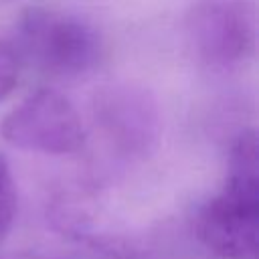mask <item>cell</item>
<instances>
[{
  "label": "cell",
  "mask_w": 259,
  "mask_h": 259,
  "mask_svg": "<svg viewBox=\"0 0 259 259\" xmlns=\"http://www.w3.org/2000/svg\"><path fill=\"white\" fill-rule=\"evenodd\" d=\"M259 148L253 130L231 146L223 190L194 217L196 239L221 259H255L259 235Z\"/></svg>",
  "instance_id": "obj_1"
},
{
  "label": "cell",
  "mask_w": 259,
  "mask_h": 259,
  "mask_svg": "<svg viewBox=\"0 0 259 259\" xmlns=\"http://www.w3.org/2000/svg\"><path fill=\"white\" fill-rule=\"evenodd\" d=\"M10 49L18 63L45 75L77 77L97 65L101 38L77 14L51 6H28L14 22Z\"/></svg>",
  "instance_id": "obj_2"
},
{
  "label": "cell",
  "mask_w": 259,
  "mask_h": 259,
  "mask_svg": "<svg viewBox=\"0 0 259 259\" xmlns=\"http://www.w3.org/2000/svg\"><path fill=\"white\" fill-rule=\"evenodd\" d=\"M2 138L20 150L73 154L85 144V127L75 105L53 89H38L2 121Z\"/></svg>",
  "instance_id": "obj_3"
},
{
  "label": "cell",
  "mask_w": 259,
  "mask_h": 259,
  "mask_svg": "<svg viewBox=\"0 0 259 259\" xmlns=\"http://www.w3.org/2000/svg\"><path fill=\"white\" fill-rule=\"evenodd\" d=\"M186 36L206 65H239L255 51V12L245 0H198L186 14Z\"/></svg>",
  "instance_id": "obj_4"
},
{
  "label": "cell",
  "mask_w": 259,
  "mask_h": 259,
  "mask_svg": "<svg viewBox=\"0 0 259 259\" xmlns=\"http://www.w3.org/2000/svg\"><path fill=\"white\" fill-rule=\"evenodd\" d=\"M95 119L111 146L144 154L158 136V111L150 95L130 85L105 87L95 99Z\"/></svg>",
  "instance_id": "obj_5"
},
{
  "label": "cell",
  "mask_w": 259,
  "mask_h": 259,
  "mask_svg": "<svg viewBox=\"0 0 259 259\" xmlns=\"http://www.w3.org/2000/svg\"><path fill=\"white\" fill-rule=\"evenodd\" d=\"M16 217V186L6 158L0 154V245L8 237Z\"/></svg>",
  "instance_id": "obj_6"
},
{
  "label": "cell",
  "mask_w": 259,
  "mask_h": 259,
  "mask_svg": "<svg viewBox=\"0 0 259 259\" xmlns=\"http://www.w3.org/2000/svg\"><path fill=\"white\" fill-rule=\"evenodd\" d=\"M18 81V59L14 51L0 42V101H4Z\"/></svg>",
  "instance_id": "obj_7"
},
{
  "label": "cell",
  "mask_w": 259,
  "mask_h": 259,
  "mask_svg": "<svg viewBox=\"0 0 259 259\" xmlns=\"http://www.w3.org/2000/svg\"><path fill=\"white\" fill-rule=\"evenodd\" d=\"M16 259H51V257H40V255H22V257H16Z\"/></svg>",
  "instance_id": "obj_8"
}]
</instances>
